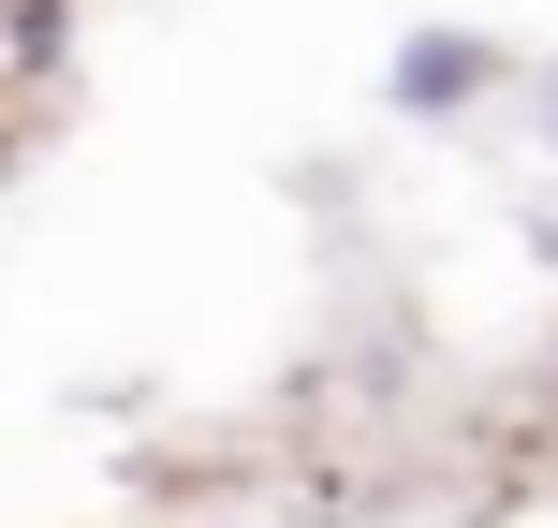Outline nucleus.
Instances as JSON below:
<instances>
[{"mask_svg": "<svg viewBox=\"0 0 558 528\" xmlns=\"http://www.w3.org/2000/svg\"><path fill=\"white\" fill-rule=\"evenodd\" d=\"M500 74H514V59L485 45V29H412V45H397V103H412V118H471Z\"/></svg>", "mask_w": 558, "mask_h": 528, "instance_id": "f257e3e1", "label": "nucleus"}, {"mask_svg": "<svg viewBox=\"0 0 558 528\" xmlns=\"http://www.w3.org/2000/svg\"><path fill=\"white\" fill-rule=\"evenodd\" d=\"M59 59V0H0V88H29Z\"/></svg>", "mask_w": 558, "mask_h": 528, "instance_id": "f03ea898", "label": "nucleus"}]
</instances>
